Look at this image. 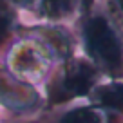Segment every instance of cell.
Returning a JSON list of instances; mask_svg holds the SVG:
<instances>
[{
  "mask_svg": "<svg viewBox=\"0 0 123 123\" xmlns=\"http://www.w3.org/2000/svg\"><path fill=\"white\" fill-rule=\"evenodd\" d=\"M112 4H114L116 11H119V15L123 16V0H112Z\"/></svg>",
  "mask_w": 123,
  "mask_h": 123,
  "instance_id": "8",
  "label": "cell"
},
{
  "mask_svg": "<svg viewBox=\"0 0 123 123\" xmlns=\"http://www.w3.org/2000/svg\"><path fill=\"white\" fill-rule=\"evenodd\" d=\"M81 35L85 40V47L91 56L103 65L109 73H123V45L111 20L101 13L85 15Z\"/></svg>",
  "mask_w": 123,
  "mask_h": 123,
  "instance_id": "1",
  "label": "cell"
},
{
  "mask_svg": "<svg viewBox=\"0 0 123 123\" xmlns=\"http://www.w3.org/2000/svg\"><path fill=\"white\" fill-rule=\"evenodd\" d=\"M100 121L101 116L94 109H85V107L69 111L60 119V123H100Z\"/></svg>",
  "mask_w": 123,
  "mask_h": 123,
  "instance_id": "5",
  "label": "cell"
},
{
  "mask_svg": "<svg viewBox=\"0 0 123 123\" xmlns=\"http://www.w3.org/2000/svg\"><path fill=\"white\" fill-rule=\"evenodd\" d=\"M15 9L9 0H0V45L9 38L15 27Z\"/></svg>",
  "mask_w": 123,
  "mask_h": 123,
  "instance_id": "4",
  "label": "cell"
},
{
  "mask_svg": "<svg viewBox=\"0 0 123 123\" xmlns=\"http://www.w3.org/2000/svg\"><path fill=\"white\" fill-rule=\"evenodd\" d=\"M76 4L80 6V11L83 13V15H89L92 6H94V0H76Z\"/></svg>",
  "mask_w": 123,
  "mask_h": 123,
  "instance_id": "7",
  "label": "cell"
},
{
  "mask_svg": "<svg viewBox=\"0 0 123 123\" xmlns=\"http://www.w3.org/2000/svg\"><path fill=\"white\" fill-rule=\"evenodd\" d=\"M96 78V71L83 62H76L67 69L65 76L62 80L60 91L54 92V100H67L71 96H81L91 89L92 81Z\"/></svg>",
  "mask_w": 123,
  "mask_h": 123,
  "instance_id": "2",
  "label": "cell"
},
{
  "mask_svg": "<svg viewBox=\"0 0 123 123\" xmlns=\"http://www.w3.org/2000/svg\"><path fill=\"white\" fill-rule=\"evenodd\" d=\"M13 6H22L27 9H36L38 11L40 6H42V0H9Z\"/></svg>",
  "mask_w": 123,
  "mask_h": 123,
  "instance_id": "6",
  "label": "cell"
},
{
  "mask_svg": "<svg viewBox=\"0 0 123 123\" xmlns=\"http://www.w3.org/2000/svg\"><path fill=\"white\" fill-rule=\"evenodd\" d=\"M98 101L107 109L123 111V83H111L98 91Z\"/></svg>",
  "mask_w": 123,
  "mask_h": 123,
  "instance_id": "3",
  "label": "cell"
}]
</instances>
